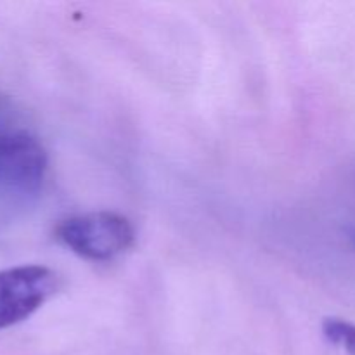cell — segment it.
Here are the masks:
<instances>
[{"mask_svg":"<svg viewBox=\"0 0 355 355\" xmlns=\"http://www.w3.org/2000/svg\"><path fill=\"white\" fill-rule=\"evenodd\" d=\"M55 238L82 259L106 262L134 246L135 229L123 215L96 211L61 220Z\"/></svg>","mask_w":355,"mask_h":355,"instance_id":"cell-2","label":"cell"},{"mask_svg":"<svg viewBox=\"0 0 355 355\" xmlns=\"http://www.w3.org/2000/svg\"><path fill=\"white\" fill-rule=\"evenodd\" d=\"M58 288V274L49 267L19 266L0 270V329L35 314Z\"/></svg>","mask_w":355,"mask_h":355,"instance_id":"cell-3","label":"cell"},{"mask_svg":"<svg viewBox=\"0 0 355 355\" xmlns=\"http://www.w3.org/2000/svg\"><path fill=\"white\" fill-rule=\"evenodd\" d=\"M47 155L28 130L0 113V200H26L40 191Z\"/></svg>","mask_w":355,"mask_h":355,"instance_id":"cell-1","label":"cell"},{"mask_svg":"<svg viewBox=\"0 0 355 355\" xmlns=\"http://www.w3.org/2000/svg\"><path fill=\"white\" fill-rule=\"evenodd\" d=\"M349 238H350V241H352L354 246H355V231H349Z\"/></svg>","mask_w":355,"mask_h":355,"instance_id":"cell-5","label":"cell"},{"mask_svg":"<svg viewBox=\"0 0 355 355\" xmlns=\"http://www.w3.org/2000/svg\"><path fill=\"white\" fill-rule=\"evenodd\" d=\"M322 333L333 345L349 355H355V324L338 318H328L322 322Z\"/></svg>","mask_w":355,"mask_h":355,"instance_id":"cell-4","label":"cell"}]
</instances>
